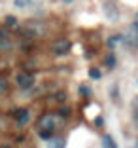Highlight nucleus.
I'll use <instances>...</instances> for the list:
<instances>
[{
    "label": "nucleus",
    "mask_w": 138,
    "mask_h": 148,
    "mask_svg": "<svg viewBox=\"0 0 138 148\" xmlns=\"http://www.w3.org/2000/svg\"><path fill=\"white\" fill-rule=\"evenodd\" d=\"M102 10H104V15H106L110 21H117V17H119V10H117V6H116L114 0H104Z\"/></svg>",
    "instance_id": "nucleus-1"
},
{
    "label": "nucleus",
    "mask_w": 138,
    "mask_h": 148,
    "mask_svg": "<svg viewBox=\"0 0 138 148\" xmlns=\"http://www.w3.org/2000/svg\"><path fill=\"white\" fill-rule=\"evenodd\" d=\"M15 84H17L21 89H30V87L34 86V76L29 72H19L15 76Z\"/></svg>",
    "instance_id": "nucleus-2"
},
{
    "label": "nucleus",
    "mask_w": 138,
    "mask_h": 148,
    "mask_svg": "<svg viewBox=\"0 0 138 148\" xmlns=\"http://www.w3.org/2000/svg\"><path fill=\"white\" fill-rule=\"evenodd\" d=\"M70 48H72V42L70 40H57L55 44H53V51H55V55H66V53L70 51Z\"/></svg>",
    "instance_id": "nucleus-3"
},
{
    "label": "nucleus",
    "mask_w": 138,
    "mask_h": 148,
    "mask_svg": "<svg viewBox=\"0 0 138 148\" xmlns=\"http://www.w3.org/2000/svg\"><path fill=\"white\" fill-rule=\"evenodd\" d=\"M40 127H42V129H48V131H55V127H57L55 116H53V114H46V116L40 120Z\"/></svg>",
    "instance_id": "nucleus-4"
},
{
    "label": "nucleus",
    "mask_w": 138,
    "mask_h": 148,
    "mask_svg": "<svg viewBox=\"0 0 138 148\" xmlns=\"http://www.w3.org/2000/svg\"><path fill=\"white\" fill-rule=\"evenodd\" d=\"M15 114H17V116H15V122H17V125H19V127H25L27 123L30 122V110H27V108H19Z\"/></svg>",
    "instance_id": "nucleus-5"
},
{
    "label": "nucleus",
    "mask_w": 138,
    "mask_h": 148,
    "mask_svg": "<svg viewBox=\"0 0 138 148\" xmlns=\"http://www.w3.org/2000/svg\"><path fill=\"white\" fill-rule=\"evenodd\" d=\"M117 46H123V34H114L108 38V48H117Z\"/></svg>",
    "instance_id": "nucleus-6"
},
{
    "label": "nucleus",
    "mask_w": 138,
    "mask_h": 148,
    "mask_svg": "<svg viewBox=\"0 0 138 148\" xmlns=\"http://www.w3.org/2000/svg\"><path fill=\"white\" fill-rule=\"evenodd\" d=\"M102 148H117V144H116V140H114V137L104 135V137H102Z\"/></svg>",
    "instance_id": "nucleus-7"
},
{
    "label": "nucleus",
    "mask_w": 138,
    "mask_h": 148,
    "mask_svg": "<svg viewBox=\"0 0 138 148\" xmlns=\"http://www.w3.org/2000/svg\"><path fill=\"white\" fill-rule=\"evenodd\" d=\"M48 148H65V139H49L48 140Z\"/></svg>",
    "instance_id": "nucleus-8"
},
{
    "label": "nucleus",
    "mask_w": 138,
    "mask_h": 148,
    "mask_svg": "<svg viewBox=\"0 0 138 148\" xmlns=\"http://www.w3.org/2000/svg\"><path fill=\"white\" fill-rule=\"evenodd\" d=\"M36 0H13V6L15 8H19V10H23V8H29L30 4H34Z\"/></svg>",
    "instance_id": "nucleus-9"
},
{
    "label": "nucleus",
    "mask_w": 138,
    "mask_h": 148,
    "mask_svg": "<svg viewBox=\"0 0 138 148\" xmlns=\"http://www.w3.org/2000/svg\"><path fill=\"white\" fill-rule=\"evenodd\" d=\"M40 137H42L44 140H49V139H51V137H53V131H48V129H42V131H40Z\"/></svg>",
    "instance_id": "nucleus-10"
},
{
    "label": "nucleus",
    "mask_w": 138,
    "mask_h": 148,
    "mask_svg": "<svg viewBox=\"0 0 138 148\" xmlns=\"http://www.w3.org/2000/svg\"><path fill=\"white\" fill-rule=\"evenodd\" d=\"M89 76H91L93 80H99L100 76H102V72H100L99 69H91V70H89Z\"/></svg>",
    "instance_id": "nucleus-11"
},
{
    "label": "nucleus",
    "mask_w": 138,
    "mask_h": 148,
    "mask_svg": "<svg viewBox=\"0 0 138 148\" xmlns=\"http://www.w3.org/2000/svg\"><path fill=\"white\" fill-rule=\"evenodd\" d=\"M6 23H8V27H17V19L13 17V15H8V17H6Z\"/></svg>",
    "instance_id": "nucleus-12"
},
{
    "label": "nucleus",
    "mask_w": 138,
    "mask_h": 148,
    "mask_svg": "<svg viewBox=\"0 0 138 148\" xmlns=\"http://www.w3.org/2000/svg\"><path fill=\"white\" fill-rule=\"evenodd\" d=\"M106 65H108V66L116 65V55H108V57H106Z\"/></svg>",
    "instance_id": "nucleus-13"
},
{
    "label": "nucleus",
    "mask_w": 138,
    "mask_h": 148,
    "mask_svg": "<svg viewBox=\"0 0 138 148\" xmlns=\"http://www.w3.org/2000/svg\"><path fill=\"white\" fill-rule=\"evenodd\" d=\"M80 93H82V95H85V97H89V95H91L89 87H85V86H80Z\"/></svg>",
    "instance_id": "nucleus-14"
},
{
    "label": "nucleus",
    "mask_w": 138,
    "mask_h": 148,
    "mask_svg": "<svg viewBox=\"0 0 138 148\" xmlns=\"http://www.w3.org/2000/svg\"><path fill=\"white\" fill-rule=\"evenodd\" d=\"M6 89H8V82H6V80H2V78H0V93H4Z\"/></svg>",
    "instance_id": "nucleus-15"
},
{
    "label": "nucleus",
    "mask_w": 138,
    "mask_h": 148,
    "mask_svg": "<svg viewBox=\"0 0 138 148\" xmlns=\"http://www.w3.org/2000/svg\"><path fill=\"white\" fill-rule=\"evenodd\" d=\"M2 40H6V34H4V29L0 27V42H2Z\"/></svg>",
    "instance_id": "nucleus-16"
},
{
    "label": "nucleus",
    "mask_w": 138,
    "mask_h": 148,
    "mask_svg": "<svg viewBox=\"0 0 138 148\" xmlns=\"http://www.w3.org/2000/svg\"><path fill=\"white\" fill-rule=\"evenodd\" d=\"M134 122L138 123V106H136V108H134Z\"/></svg>",
    "instance_id": "nucleus-17"
},
{
    "label": "nucleus",
    "mask_w": 138,
    "mask_h": 148,
    "mask_svg": "<svg viewBox=\"0 0 138 148\" xmlns=\"http://www.w3.org/2000/svg\"><path fill=\"white\" fill-rule=\"evenodd\" d=\"M134 25L138 27V12H136V15H134Z\"/></svg>",
    "instance_id": "nucleus-18"
},
{
    "label": "nucleus",
    "mask_w": 138,
    "mask_h": 148,
    "mask_svg": "<svg viewBox=\"0 0 138 148\" xmlns=\"http://www.w3.org/2000/svg\"><path fill=\"white\" fill-rule=\"evenodd\" d=\"M0 148H13V146H10V144H2Z\"/></svg>",
    "instance_id": "nucleus-19"
},
{
    "label": "nucleus",
    "mask_w": 138,
    "mask_h": 148,
    "mask_svg": "<svg viewBox=\"0 0 138 148\" xmlns=\"http://www.w3.org/2000/svg\"><path fill=\"white\" fill-rule=\"evenodd\" d=\"M63 2H65V4H70V2H74V0H63Z\"/></svg>",
    "instance_id": "nucleus-20"
}]
</instances>
